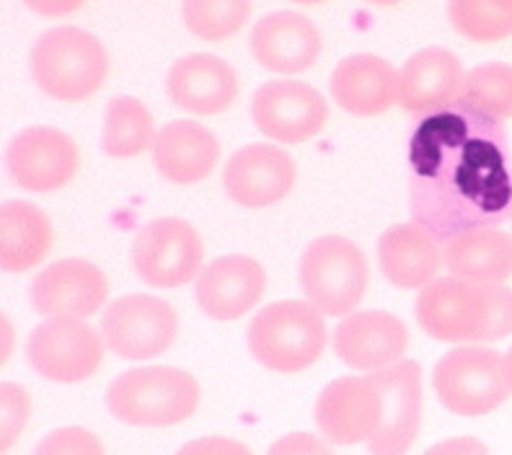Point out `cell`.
Returning <instances> with one entry per match:
<instances>
[{
    "mask_svg": "<svg viewBox=\"0 0 512 455\" xmlns=\"http://www.w3.org/2000/svg\"><path fill=\"white\" fill-rule=\"evenodd\" d=\"M412 220L440 241L500 223L512 210V156L500 119L453 101L409 143Z\"/></svg>",
    "mask_w": 512,
    "mask_h": 455,
    "instance_id": "1",
    "label": "cell"
},
{
    "mask_svg": "<svg viewBox=\"0 0 512 455\" xmlns=\"http://www.w3.org/2000/svg\"><path fill=\"white\" fill-rule=\"evenodd\" d=\"M414 313L438 342H497L512 334V290L440 277L419 290Z\"/></svg>",
    "mask_w": 512,
    "mask_h": 455,
    "instance_id": "2",
    "label": "cell"
},
{
    "mask_svg": "<svg viewBox=\"0 0 512 455\" xmlns=\"http://www.w3.org/2000/svg\"><path fill=\"white\" fill-rule=\"evenodd\" d=\"M200 406V383L169 365L132 368L107 388V409L132 427H174Z\"/></svg>",
    "mask_w": 512,
    "mask_h": 455,
    "instance_id": "3",
    "label": "cell"
},
{
    "mask_svg": "<svg viewBox=\"0 0 512 455\" xmlns=\"http://www.w3.org/2000/svg\"><path fill=\"white\" fill-rule=\"evenodd\" d=\"M32 78L57 101H83L94 96L109 75L104 44L78 26H55L37 39L29 55Z\"/></svg>",
    "mask_w": 512,
    "mask_h": 455,
    "instance_id": "4",
    "label": "cell"
},
{
    "mask_svg": "<svg viewBox=\"0 0 512 455\" xmlns=\"http://www.w3.org/2000/svg\"><path fill=\"white\" fill-rule=\"evenodd\" d=\"M246 342L262 368L272 373H300L324 355V318L313 303L277 300L251 318Z\"/></svg>",
    "mask_w": 512,
    "mask_h": 455,
    "instance_id": "5",
    "label": "cell"
},
{
    "mask_svg": "<svg viewBox=\"0 0 512 455\" xmlns=\"http://www.w3.org/2000/svg\"><path fill=\"white\" fill-rule=\"evenodd\" d=\"M300 287L326 316H350L368 290V259L342 236L316 238L300 256Z\"/></svg>",
    "mask_w": 512,
    "mask_h": 455,
    "instance_id": "6",
    "label": "cell"
},
{
    "mask_svg": "<svg viewBox=\"0 0 512 455\" xmlns=\"http://www.w3.org/2000/svg\"><path fill=\"white\" fill-rule=\"evenodd\" d=\"M432 388L440 404L461 417H484L502 406L512 386L505 357L487 347H456L432 370Z\"/></svg>",
    "mask_w": 512,
    "mask_h": 455,
    "instance_id": "7",
    "label": "cell"
},
{
    "mask_svg": "<svg viewBox=\"0 0 512 455\" xmlns=\"http://www.w3.org/2000/svg\"><path fill=\"white\" fill-rule=\"evenodd\" d=\"M202 238L197 228L182 218H156L145 223L132 241V264L135 272L150 287H182L200 277Z\"/></svg>",
    "mask_w": 512,
    "mask_h": 455,
    "instance_id": "8",
    "label": "cell"
},
{
    "mask_svg": "<svg viewBox=\"0 0 512 455\" xmlns=\"http://www.w3.org/2000/svg\"><path fill=\"white\" fill-rule=\"evenodd\" d=\"M26 355L47 381L81 383L99 370L104 339L83 318L50 316L32 331Z\"/></svg>",
    "mask_w": 512,
    "mask_h": 455,
    "instance_id": "9",
    "label": "cell"
},
{
    "mask_svg": "<svg viewBox=\"0 0 512 455\" xmlns=\"http://www.w3.org/2000/svg\"><path fill=\"white\" fill-rule=\"evenodd\" d=\"M101 334L114 355L125 360H150L176 342L179 316L156 295H122L101 316Z\"/></svg>",
    "mask_w": 512,
    "mask_h": 455,
    "instance_id": "10",
    "label": "cell"
},
{
    "mask_svg": "<svg viewBox=\"0 0 512 455\" xmlns=\"http://www.w3.org/2000/svg\"><path fill=\"white\" fill-rule=\"evenodd\" d=\"M251 119L275 143H306L329 122V104L308 83L269 81L251 99Z\"/></svg>",
    "mask_w": 512,
    "mask_h": 455,
    "instance_id": "11",
    "label": "cell"
},
{
    "mask_svg": "<svg viewBox=\"0 0 512 455\" xmlns=\"http://www.w3.org/2000/svg\"><path fill=\"white\" fill-rule=\"evenodd\" d=\"M11 179L29 192H55L75 179L81 153L70 135L55 127L34 125L21 130L6 150Z\"/></svg>",
    "mask_w": 512,
    "mask_h": 455,
    "instance_id": "12",
    "label": "cell"
},
{
    "mask_svg": "<svg viewBox=\"0 0 512 455\" xmlns=\"http://www.w3.org/2000/svg\"><path fill=\"white\" fill-rule=\"evenodd\" d=\"M316 424L337 445L368 443L381 430L383 399L373 375H344L316 399Z\"/></svg>",
    "mask_w": 512,
    "mask_h": 455,
    "instance_id": "13",
    "label": "cell"
},
{
    "mask_svg": "<svg viewBox=\"0 0 512 455\" xmlns=\"http://www.w3.org/2000/svg\"><path fill=\"white\" fill-rule=\"evenodd\" d=\"M370 375L381 391L383 417L368 450L373 455H406L422 424V368L414 360H399Z\"/></svg>",
    "mask_w": 512,
    "mask_h": 455,
    "instance_id": "14",
    "label": "cell"
},
{
    "mask_svg": "<svg viewBox=\"0 0 512 455\" xmlns=\"http://www.w3.org/2000/svg\"><path fill=\"white\" fill-rule=\"evenodd\" d=\"M295 161L280 145L256 143L236 150L223 169V187L236 205L259 210L288 197L295 187Z\"/></svg>",
    "mask_w": 512,
    "mask_h": 455,
    "instance_id": "15",
    "label": "cell"
},
{
    "mask_svg": "<svg viewBox=\"0 0 512 455\" xmlns=\"http://www.w3.org/2000/svg\"><path fill=\"white\" fill-rule=\"evenodd\" d=\"M109 280L86 259H60L32 282V306L39 316L88 318L107 303Z\"/></svg>",
    "mask_w": 512,
    "mask_h": 455,
    "instance_id": "16",
    "label": "cell"
},
{
    "mask_svg": "<svg viewBox=\"0 0 512 455\" xmlns=\"http://www.w3.org/2000/svg\"><path fill=\"white\" fill-rule=\"evenodd\" d=\"M267 290L264 267L251 256H220L207 264L194 285V300L215 321H236L254 311Z\"/></svg>",
    "mask_w": 512,
    "mask_h": 455,
    "instance_id": "17",
    "label": "cell"
},
{
    "mask_svg": "<svg viewBox=\"0 0 512 455\" xmlns=\"http://www.w3.org/2000/svg\"><path fill=\"white\" fill-rule=\"evenodd\" d=\"M409 344V331L388 311H355L334 329V352L352 370L375 373L399 362Z\"/></svg>",
    "mask_w": 512,
    "mask_h": 455,
    "instance_id": "18",
    "label": "cell"
},
{
    "mask_svg": "<svg viewBox=\"0 0 512 455\" xmlns=\"http://www.w3.org/2000/svg\"><path fill=\"white\" fill-rule=\"evenodd\" d=\"M249 47L262 68L280 75L306 73L321 57L324 42L319 29L295 11H275L251 29Z\"/></svg>",
    "mask_w": 512,
    "mask_h": 455,
    "instance_id": "19",
    "label": "cell"
},
{
    "mask_svg": "<svg viewBox=\"0 0 512 455\" xmlns=\"http://www.w3.org/2000/svg\"><path fill=\"white\" fill-rule=\"evenodd\" d=\"M166 94L184 112L213 117L236 101L238 75L220 57L194 52L171 65L166 75Z\"/></svg>",
    "mask_w": 512,
    "mask_h": 455,
    "instance_id": "20",
    "label": "cell"
},
{
    "mask_svg": "<svg viewBox=\"0 0 512 455\" xmlns=\"http://www.w3.org/2000/svg\"><path fill=\"white\" fill-rule=\"evenodd\" d=\"M463 65L445 47H425L414 52L399 70L396 101L404 112L422 117L450 106L461 94Z\"/></svg>",
    "mask_w": 512,
    "mask_h": 455,
    "instance_id": "21",
    "label": "cell"
},
{
    "mask_svg": "<svg viewBox=\"0 0 512 455\" xmlns=\"http://www.w3.org/2000/svg\"><path fill=\"white\" fill-rule=\"evenodd\" d=\"M150 153L156 169L171 184L189 187L213 174L220 158V143L205 125H197L192 119H176L156 132Z\"/></svg>",
    "mask_w": 512,
    "mask_h": 455,
    "instance_id": "22",
    "label": "cell"
},
{
    "mask_svg": "<svg viewBox=\"0 0 512 455\" xmlns=\"http://www.w3.org/2000/svg\"><path fill=\"white\" fill-rule=\"evenodd\" d=\"M331 96L344 112L355 117H378L396 101L399 73L388 60L378 55L344 57L331 73Z\"/></svg>",
    "mask_w": 512,
    "mask_h": 455,
    "instance_id": "23",
    "label": "cell"
},
{
    "mask_svg": "<svg viewBox=\"0 0 512 455\" xmlns=\"http://www.w3.org/2000/svg\"><path fill=\"white\" fill-rule=\"evenodd\" d=\"M378 264L386 280L404 290L425 287L443 264L440 238L419 223L394 225L378 238Z\"/></svg>",
    "mask_w": 512,
    "mask_h": 455,
    "instance_id": "24",
    "label": "cell"
},
{
    "mask_svg": "<svg viewBox=\"0 0 512 455\" xmlns=\"http://www.w3.org/2000/svg\"><path fill=\"white\" fill-rule=\"evenodd\" d=\"M443 262L458 280L502 285L512 277V236L500 228H474L448 238Z\"/></svg>",
    "mask_w": 512,
    "mask_h": 455,
    "instance_id": "25",
    "label": "cell"
},
{
    "mask_svg": "<svg viewBox=\"0 0 512 455\" xmlns=\"http://www.w3.org/2000/svg\"><path fill=\"white\" fill-rule=\"evenodd\" d=\"M55 231L37 205L24 200L0 207V267L6 272H29L50 254Z\"/></svg>",
    "mask_w": 512,
    "mask_h": 455,
    "instance_id": "26",
    "label": "cell"
},
{
    "mask_svg": "<svg viewBox=\"0 0 512 455\" xmlns=\"http://www.w3.org/2000/svg\"><path fill=\"white\" fill-rule=\"evenodd\" d=\"M156 140V122L148 106L135 96H117L107 104L101 148L112 158L140 156Z\"/></svg>",
    "mask_w": 512,
    "mask_h": 455,
    "instance_id": "27",
    "label": "cell"
},
{
    "mask_svg": "<svg viewBox=\"0 0 512 455\" xmlns=\"http://www.w3.org/2000/svg\"><path fill=\"white\" fill-rule=\"evenodd\" d=\"M461 104L471 106L476 112L487 114L492 119L512 117V65L507 63H484L471 68L463 75Z\"/></svg>",
    "mask_w": 512,
    "mask_h": 455,
    "instance_id": "28",
    "label": "cell"
},
{
    "mask_svg": "<svg viewBox=\"0 0 512 455\" xmlns=\"http://www.w3.org/2000/svg\"><path fill=\"white\" fill-rule=\"evenodd\" d=\"M182 16L197 39L225 42L246 26L251 0H182Z\"/></svg>",
    "mask_w": 512,
    "mask_h": 455,
    "instance_id": "29",
    "label": "cell"
},
{
    "mask_svg": "<svg viewBox=\"0 0 512 455\" xmlns=\"http://www.w3.org/2000/svg\"><path fill=\"white\" fill-rule=\"evenodd\" d=\"M448 19L471 42H500L512 34V13L494 0H448Z\"/></svg>",
    "mask_w": 512,
    "mask_h": 455,
    "instance_id": "30",
    "label": "cell"
},
{
    "mask_svg": "<svg viewBox=\"0 0 512 455\" xmlns=\"http://www.w3.org/2000/svg\"><path fill=\"white\" fill-rule=\"evenodd\" d=\"M34 455H107L99 437L86 427H60L42 437Z\"/></svg>",
    "mask_w": 512,
    "mask_h": 455,
    "instance_id": "31",
    "label": "cell"
},
{
    "mask_svg": "<svg viewBox=\"0 0 512 455\" xmlns=\"http://www.w3.org/2000/svg\"><path fill=\"white\" fill-rule=\"evenodd\" d=\"M0 409H3V453L19 440L24 430L29 412H32V399L19 383H3L0 386Z\"/></svg>",
    "mask_w": 512,
    "mask_h": 455,
    "instance_id": "32",
    "label": "cell"
},
{
    "mask_svg": "<svg viewBox=\"0 0 512 455\" xmlns=\"http://www.w3.org/2000/svg\"><path fill=\"white\" fill-rule=\"evenodd\" d=\"M267 455H334L316 435L308 432H290L269 445Z\"/></svg>",
    "mask_w": 512,
    "mask_h": 455,
    "instance_id": "33",
    "label": "cell"
},
{
    "mask_svg": "<svg viewBox=\"0 0 512 455\" xmlns=\"http://www.w3.org/2000/svg\"><path fill=\"white\" fill-rule=\"evenodd\" d=\"M176 455H254L244 443L231 440V437L220 435H207L200 440H192V443L182 445Z\"/></svg>",
    "mask_w": 512,
    "mask_h": 455,
    "instance_id": "34",
    "label": "cell"
},
{
    "mask_svg": "<svg viewBox=\"0 0 512 455\" xmlns=\"http://www.w3.org/2000/svg\"><path fill=\"white\" fill-rule=\"evenodd\" d=\"M422 455H489V450L476 437H450V440L432 445Z\"/></svg>",
    "mask_w": 512,
    "mask_h": 455,
    "instance_id": "35",
    "label": "cell"
},
{
    "mask_svg": "<svg viewBox=\"0 0 512 455\" xmlns=\"http://www.w3.org/2000/svg\"><path fill=\"white\" fill-rule=\"evenodd\" d=\"M24 6L44 19H63V16L81 11L86 0H24Z\"/></svg>",
    "mask_w": 512,
    "mask_h": 455,
    "instance_id": "36",
    "label": "cell"
},
{
    "mask_svg": "<svg viewBox=\"0 0 512 455\" xmlns=\"http://www.w3.org/2000/svg\"><path fill=\"white\" fill-rule=\"evenodd\" d=\"M370 6H381V8H391V6H399L401 0H368Z\"/></svg>",
    "mask_w": 512,
    "mask_h": 455,
    "instance_id": "37",
    "label": "cell"
},
{
    "mask_svg": "<svg viewBox=\"0 0 512 455\" xmlns=\"http://www.w3.org/2000/svg\"><path fill=\"white\" fill-rule=\"evenodd\" d=\"M505 370H507V381H510L512 386V347L507 350V357H505Z\"/></svg>",
    "mask_w": 512,
    "mask_h": 455,
    "instance_id": "38",
    "label": "cell"
},
{
    "mask_svg": "<svg viewBox=\"0 0 512 455\" xmlns=\"http://www.w3.org/2000/svg\"><path fill=\"white\" fill-rule=\"evenodd\" d=\"M494 3H497L500 8H505V11L512 13V0H494Z\"/></svg>",
    "mask_w": 512,
    "mask_h": 455,
    "instance_id": "39",
    "label": "cell"
},
{
    "mask_svg": "<svg viewBox=\"0 0 512 455\" xmlns=\"http://www.w3.org/2000/svg\"><path fill=\"white\" fill-rule=\"evenodd\" d=\"M293 3H300V6H316V3H324V0H293Z\"/></svg>",
    "mask_w": 512,
    "mask_h": 455,
    "instance_id": "40",
    "label": "cell"
},
{
    "mask_svg": "<svg viewBox=\"0 0 512 455\" xmlns=\"http://www.w3.org/2000/svg\"><path fill=\"white\" fill-rule=\"evenodd\" d=\"M510 218H512V210H510Z\"/></svg>",
    "mask_w": 512,
    "mask_h": 455,
    "instance_id": "41",
    "label": "cell"
}]
</instances>
